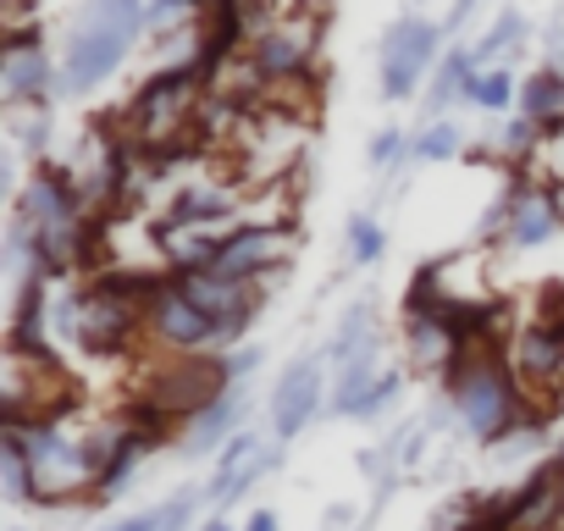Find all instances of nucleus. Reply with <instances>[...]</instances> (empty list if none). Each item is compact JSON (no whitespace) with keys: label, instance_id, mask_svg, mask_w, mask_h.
<instances>
[{"label":"nucleus","instance_id":"obj_6","mask_svg":"<svg viewBox=\"0 0 564 531\" xmlns=\"http://www.w3.org/2000/svg\"><path fill=\"white\" fill-rule=\"evenodd\" d=\"M0 95H7L12 111H34L51 95H62V62H51L34 29H12L7 56H0Z\"/></svg>","mask_w":564,"mask_h":531},{"label":"nucleus","instance_id":"obj_15","mask_svg":"<svg viewBox=\"0 0 564 531\" xmlns=\"http://www.w3.org/2000/svg\"><path fill=\"white\" fill-rule=\"evenodd\" d=\"M520 40H525V18L509 7V12L470 45V56H476V67H509V56L520 51Z\"/></svg>","mask_w":564,"mask_h":531},{"label":"nucleus","instance_id":"obj_16","mask_svg":"<svg viewBox=\"0 0 564 531\" xmlns=\"http://www.w3.org/2000/svg\"><path fill=\"white\" fill-rule=\"evenodd\" d=\"M454 155H465V128L454 117H432L415 133V161H454Z\"/></svg>","mask_w":564,"mask_h":531},{"label":"nucleus","instance_id":"obj_7","mask_svg":"<svg viewBox=\"0 0 564 531\" xmlns=\"http://www.w3.org/2000/svg\"><path fill=\"white\" fill-rule=\"evenodd\" d=\"M520 388L536 399V404H558L564 399V333L553 322H531L520 327L509 344H503Z\"/></svg>","mask_w":564,"mask_h":531},{"label":"nucleus","instance_id":"obj_11","mask_svg":"<svg viewBox=\"0 0 564 531\" xmlns=\"http://www.w3.org/2000/svg\"><path fill=\"white\" fill-rule=\"evenodd\" d=\"M520 117L558 128L564 122V73L558 67H536L531 78H520Z\"/></svg>","mask_w":564,"mask_h":531},{"label":"nucleus","instance_id":"obj_24","mask_svg":"<svg viewBox=\"0 0 564 531\" xmlns=\"http://www.w3.org/2000/svg\"><path fill=\"white\" fill-rule=\"evenodd\" d=\"M243 531H276V509H254V514L243 520Z\"/></svg>","mask_w":564,"mask_h":531},{"label":"nucleus","instance_id":"obj_17","mask_svg":"<svg viewBox=\"0 0 564 531\" xmlns=\"http://www.w3.org/2000/svg\"><path fill=\"white\" fill-rule=\"evenodd\" d=\"M0 470H7V498L12 503H40V476H34V465H29L23 448L0 443Z\"/></svg>","mask_w":564,"mask_h":531},{"label":"nucleus","instance_id":"obj_9","mask_svg":"<svg viewBox=\"0 0 564 531\" xmlns=\"http://www.w3.org/2000/svg\"><path fill=\"white\" fill-rule=\"evenodd\" d=\"M243 421H249V393H243V388H227L216 404H205V410L183 426L188 459H199V454H210V448H227V443L243 432Z\"/></svg>","mask_w":564,"mask_h":531},{"label":"nucleus","instance_id":"obj_18","mask_svg":"<svg viewBox=\"0 0 564 531\" xmlns=\"http://www.w3.org/2000/svg\"><path fill=\"white\" fill-rule=\"evenodd\" d=\"M344 243H349V260H355V266H377V260L388 254V232H382L377 216H355L349 232H344Z\"/></svg>","mask_w":564,"mask_h":531},{"label":"nucleus","instance_id":"obj_13","mask_svg":"<svg viewBox=\"0 0 564 531\" xmlns=\"http://www.w3.org/2000/svg\"><path fill=\"white\" fill-rule=\"evenodd\" d=\"M382 338H377V322H371V305H349V316L338 322V333H333V344H327V366L333 371H344L349 360H360L366 349H377Z\"/></svg>","mask_w":564,"mask_h":531},{"label":"nucleus","instance_id":"obj_12","mask_svg":"<svg viewBox=\"0 0 564 531\" xmlns=\"http://www.w3.org/2000/svg\"><path fill=\"white\" fill-rule=\"evenodd\" d=\"M388 366H382V344L377 349H366L360 360H349L344 371H338V382H333V399H327V410L333 415H355V404L377 388V377H382Z\"/></svg>","mask_w":564,"mask_h":531},{"label":"nucleus","instance_id":"obj_2","mask_svg":"<svg viewBox=\"0 0 564 531\" xmlns=\"http://www.w3.org/2000/svg\"><path fill=\"white\" fill-rule=\"evenodd\" d=\"M322 40H327V12H322V7H316V12H311V7L276 12V18L249 40L243 67H249V78H254L260 89H271V84H300V78L316 67Z\"/></svg>","mask_w":564,"mask_h":531},{"label":"nucleus","instance_id":"obj_3","mask_svg":"<svg viewBox=\"0 0 564 531\" xmlns=\"http://www.w3.org/2000/svg\"><path fill=\"white\" fill-rule=\"evenodd\" d=\"M294 249H300L294 216H282V221H238L221 238V249H216V260L205 266V272H221V278L265 289V278H282L294 266Z\"/></svg>","mask_w":564,"mask_h":531},{"label":"nucleus","instance_id":"obj_19","mask_svg":"<svg viewBox=\"0 0 564 531\" xmlns=\"http://www.w3.org/2000/svg\"><path fill=\"white\" fill-rule=\"evenodd\" d=\"M399 393H404V366H388V371L377 377V388L355 404V415H349V421H382V415L399 404Z\"/></svg>","mask_w":564,"mask_h":531},{"label":"nucleus","instance_id":"obj_20","mask_svg":"<svg viewBox=\"0 0 564 531\" xmlns=\"http://www.w3.org/2000/svg\"><path fill=\"white\" fill-rule=\"evenodd\" d=\"M410 155H415V133H404V128H377V139H371V166H377V172H399Z\"/></svg>","mask_w":564,"mask_h":531},{"label":"nucleus","instance_id":"obj_14","mask_svg":"<svg viewBox=\"0 0 564 531\" xmlns=\"http://www.w3.org/2000/svg\"><path fill=\"white\" fill-rule=\"evenodd\" d=\"M465 106H476V111H509V106H520L514 67H476V78L465 89Z\"/></svg>","mask_w":564,"mask_h":531},{"label":"nucleus","instance_id":"obj_4","mask_svg":"<svg viewBox=\"0 0 564 531\" xmlns=\"http://www.w3.org/2000/svg\"><path fill=\"white\" fill-rule=\"evenodd\" d=\"M443 23L421 18V12H404L388 34H382V100H410L421 89L426 73H437V56L448 51L443 45Z\"/></svg>","mask_w":564,"mask_h":531},{"label":"nucleus","instance_id":"obj_5","mask_svg":"<svg viewBox=\"0 0 564 531\" xmlns=\"http://www.w3.org/2000/svg\"><path fill=\"white\" fill-rule=\"evenodd\" d=\"M322 399L327 393V355H300L289 371L276 377L271 399H265V415H271V443H294L316 415H322Z\"/></svg>","mask_w":564,"mask_h":531},{"label":"nucleus","instance_id":"obj_1","mask_svg":"<svg viewBox=\"0 0 564 531\" xmlns=\"http://www.w3.org/2000/svg\"><path fill=\"white\" fill-rule=\"evenodd\" d=\"M150 34V0H84L62 45V95L111 84Z\"/></svg>","mask_w":564,"mask_h":531},{"label":"nucleus","instance_id":"obj_26","mask_svg":"<svg viewBox=\"0 0 564 531\" xmlns=\"http://www.w3.org/2000/svg\"><path fill=\"white\" fill-rule=\"evenodd\" d=\"M553 194H558V216H564V183H558V188H553Z\"/></svg>","mask_w":564,"mask_h":531},{"label":"nucleus","instance_id":"obj_8","mask_svg":"<svg viewBox=\"0 0 564 531\" xmlns=\"http://www.w3.org/2000/svg\"><path fill=\"white\" fill-rule=\"evenodd\" d=\"M150 338L172 355H199V349H216V322L177 289V278L166 272L155 305H150Z\"/></svg>","mask_w":564,"mask_h":531},{"label":"nucleus","instance_id":"obj_22","mask_svg":"<svg viewBox=\"0 0 564 531\" xmlns=\"http://www.w3.org/2000/svg\"><path fill=\"white\" fill-rule=\"evenodd\" d=\"M161 525H166V509H144V514L117 520V525H106V531H161Z\"/></svg>","mask_w":564,"mask_h":531},{"label":"nucleus","instance_id":"obj_21","mask_svg":"<svg viewBox=\"0 0 564 531\" xmlns=\"http://www.w3.org/2000/svg\"><path fill=\"white\" fill-rule=\"evenodd\" d=\"M221 366H227V382H232V388H243V377L260 366V349H254V344H238V349H227V355H221Z\"/></svg>","mask_w":564,"mask_h":531},{"label":"nucleus","instance_id":"obj_25","mask_svg":"<svg viewBox=\"0 0 564 531\" xmlns=\"http://www.w3.org/2000/svg\"><path fill=\"white\" fill-rule=\"evenodd\" d=\"M199 531H238V525H232V520H227V514H221V509H216V514H210V520H199Z\"/></svg>","mask_w":564,"mask_h":531},{"label":"nucleus","instance_id":"obj_23","mask_svg":"<svg viewBox=\"0 0 564 531\" xmlns=\"http://www.w3.org/2000/svg\"><path fill=\"white\" fill-rule=\"evenodd\" d=\"M476 7H481V0H454V12H448V18H443V29H448V34H454V29H459V23H465V18H476Z\"/></svg>","mask_w":564,"mask_h":531},{"label":"nucleus","instance_id":"obj_10","mask_svg":"<svg viewBox=\"0 0 564 531\" xmlns=\"http://www.w3.org/2000/svg\"><path fill=\"white\" fill-rule=\"evenodd\" d=\"M470 78H476V56L459 51V45L443 51V62H437V73H432V95H426V122H432V117H448V106L465 100Z\"/></svg>","mask_w":564,"mask_h":531}]
</instances>
